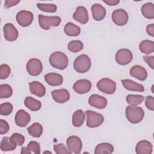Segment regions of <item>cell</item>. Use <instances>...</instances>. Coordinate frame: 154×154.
<instances>
[{
	"instance_id": "1",
	"label": "cell",
	"mask_w": 154,
	"mask_h": 154,
	"mask_svg": "<svg viewBox=\"0 0 154 154\" xmlns=\"http://www.w3.org/2000/svg\"><path fill=\"white\" fill-rule=\"evenodd\" d=\"M125 114L130 123L137 124L143 120L144 116V111L141 107L129 105L126 108Z\"/></svg>"
},
{
	"instance_id": "2",
	"label": "cell",
	"mask_w": 154,
	"mask_h": 154,
	"mask_svg": "<svg viewBox=\"0 0 154 154\" xmlns=\"http://www.w3.org/2000/svg\"><path fill=\"white\" fill-rule=\"evenodd\" d=\"M51 65L60 70H64L66 69L69 64V60L67 55L60 51H56L52 53L49 59Z\"/></svg>"
},
{
	"instance_id": "3",
	"label": "cell",
	"mask_w": 154,
	"mask_h": 154,
	"mask_svg": "<svg viewBox=\"0 0 154 154\" xmlns=\"http://www.w3.org/2000/svg\"><path fill=\"white\" fill-rule=\"evenodd\" d=\"M91 64L90 57L85 54H82L75 58L73 62V68L77 72L84 73L90 70Z\"/></svg>"
},
{
	"instance_id": "4",
	"label": "cell",
	"mask_w": 154,
	"mask_h": 154,
	"mask_svg": "<svg viewBox=\"0 0 154 154\" xmlns=\"http://www.w3.org/2000/svg\"><path fill=\"white\" fill-rule=\"evenodd\" d=\"M38 19L40 26L45 30L49 29L51 26H58L61 22V17L57 16H47L39 14Z\"/></svg>"
},
{
	"instance_id": "5",
	"label": "cell",
	"mask_w": 154,
	"mask_h": 154,
	"mask_svg": "<svg viewBox=\"0 0 154 154\" xmlns=\"http://www.w3.org/2000/svg\"><path fill=\"white\" fill-rule=\"evenodd\" d=\"M85 114L87 116L86 125L88 128H94L99 127L104 122V117L100 113L87 110L85 111Z\"/></svg>"
},
{
	"instance_id": "6",
	"label": "cell",
	"mask_w": 154,
	"mask_h": 154,
	"mask_svg": "<svg viewBox=\"0 0 154 154\" xmlns=\"http://www.w3.org/2000/svg\"><path fill=\"white\" fill-rule=\"evenodd\" d=\"M97 88L104 93L112 94L116 91V83L109 78H103L97 82Z\"/></svg>"
},
{
	"instance_id": "7",
	"label": "cell",
	"mask_w": 154,
	"mask_h": 154,
	"mask_svg": "<svg viewBox=\"0 0 154 154\" xmlns=\"http://www.w3.org/2000/svg\"><path fill=\"white\" fill-rule=\"evenodd\" d=\"M133 58L132 52L128 49H120L116 54L115 60L116 63L121 66L128 64Z\"/></svg>"
},
{
	"instance_id": "8",
	"label": "cell",
	"mask_w": 154,
	"mask_h": 154,
	"mask_svg": "<svg viewBox=\"0 0 154 154\" xmlns=\"http://www.w3.org/2000/svg\"><path fill=\"white\" fill-rule=\"evenodd\" d=\"M26 68L30 75L36 76L42 72L43 65L40 60L33 58L28 61Z\"/></svg>"
},
{
	"instance_id": "9",
	"label": "cell",
	"mask_w": 154,
	"mask_h": 154,
	"mask_svg": "<svg viewBox=\"0 0 154 154\" xmlns=\"http://www.w3.org/2000/svg\"><path fill=\"white\" fill-rule=\"evenodd\" d=\"M33 18L34 16L31 11L24 10L19 11L16 16L17 22L23 27H26L30 25L32 22Z\"/></svg>"
},
{
	"instance_id": "10",
	"label": "cell",
	"mask_w": 154,
	"mask_h": 154,
	"mask_svg": "<svg viewBox=\"0 0 154 154\" xmlns=\"http://www.w3.org/2000/svg\"><path fill=\"white\" fill-rule=\"evenodd\" d=\"M66 145L67 149L71 153L76 154L81 153L82 147V143L79 137L75 135L69 137L66 140Z\"/></svg>"
},
{
	"instance_id": "11",
	"label": "cell",
	"mask_w": 154,
	"mask_h": 154,
	"mask_svg": "<svg viewBox=\"0 0 154 154\" xmlns=\"http://www.w3.org/2000/svg\"><path fill=\"white\" fill-rule=\"evenodd\" d=\"M112 22L118 26H123L126 25L129 19V16L127 11L123 9L119 8L115 10L111 15Z\"/></svg>"
},
{
	"instance_id": "12",
	"label": "cell",
	"mask_w": 154,
	"mask_h": 154,
	"mask_svg": "<svg viewBox=\"0 0 154 154\" xmlns=\"http://www.w3.org/2000/svg\"><path fill=\"white\" fill-rule=\"evenodd\" d=\"M91 88V82L86 79H82L76 81L73 85V90L78 94H85L88 93Z\"/></svg>"
},
{
	"instance_id": "13",
	"label": "cell",
	"mask_w": 154,
	"mask_h": 154,
	"mask_svg": "<svg viewBox=\"0 0 154 154\" xmlns=\"http://www.w3.org/2000/svg\"><path fill=\"white\" fill-rule=\"evenodd\" d=\"M4 35L7 41H15L19 35V32L16 27L11 23H7L3 28Z\"/></svg>"
},
{
	"instance_id": "14",
	"label": "cell",
	"mask_w": 154,
	"mask_h": 154,
	"mask_svg": "<svg viewBox=\"0 0 154 154\" xmlns=\"http://www.w3.org/2000/svg\"><path fill=\"white\" fill-rule=\"evenodd\" d=\"M51 95L53 99L59 103H63L67 102L70 96L68 90L65 88L55 90L51 91Z\"/></svg>"
},
{
	"instance_id": "15",
	"label": "cell",
	"mask_w": 154,
	"mask_h": 154,
	"mask_svg": "<svg viewBox=\"0 0 154 154\" xmlns=\"http://www.w3.org/2000/svg\"><path fill=\"white\" fill-rule=\"evenodd\" d=\"M73 18L81 24H85L88 21V13L85 7L78 6L73 14Z\"/></svg>"
},
{
	"instance_id": "16",
	"label": "cell",
	"mask_w": 154,
	"mask_h": 154,
	"mask_svg": "<svg viewBox=\"0 0 154 154\" xmlns=\"http://www.w3.org/2000/svg\"><path fill=\"white\" fill-rule=\"evenodd\" d=\"M30 115L23 109H19L15 115L14 121L19 127H25L30 122Z\"/></svg>"
},
{
	"instance_id": "17",
	"label": "cell",
	"mask_w": 154,
	"mask_h": 154,
	"mask_svg": "<svg viewBox=\"0 0 154 154\" xmlns=\"http://www.w3.org/2000/svg\"><path fill=\"white\" fill-rule=\"evenodd\" d=\"M88 103L96 108L104 109L107 105V100L105 97L99 94H93L88 99Z\"/></svg>"
},
{
	"instance_id": "18",
	"label": "cell",
	"mask_w": 154,
	"mask_h": 154,
	"mask_svg": "<svg viewBox=\"0 0 154 154\" xmlns=\"http://www.w3.org/2000/svg\"><path fill=\"white\" fill-rule=\"evenodd\" d=\"M131 76L137 78L140 81H144L147 77V72L146 69L140 65L133 66L129 71Z\"/></svg>"
},
{
	"instance_id": "19",
	"label": "cell",
	"mask_w": 154,
	"mask_h": 154,
	"mask_svg": "<svg viewBox=\"0 0 154 154\" xmlns=\"http://www.w3.org/2000/svg\"><path fill=\"white\" fill-rule=\"evenodd\" d=\"M152 149L153 146L151 143L145 140L140 141L135 146L137 154H151Z\"/></svg>"
},
{
	"instance_id": "20",
	"label": "cell",
	"mask_w": 154,
	"mask_h": 154,
	"mask_svg": "<svg viewBox=\"0 0 154 154\" xmlns=\"http://www.w3.org/2000/svg\"><path fill=\"white\" fill-rule=\"evenodd\" d=\"M92 16L96 21L103 20L106 16V9L103 6L99 4H94L91 7Z\"/></svg>"
},
{
	"instance_id": "21",
	"label": "cell",
	"mask_w": 154,
	"mask_h": 154,
	"mask_svg": "<svg viewBox=\"0 0 154 154\" xmlns=\"http://www.w3.org/2000/svg\"><path fill=\"white\" fill-rule=\"evenodd\" d=\"M45 80L50 86H59L63 82V76L56 73H49L45 75Z\"/></svg>"
},
{
	"instance_id": "22",
	"label": "cell",
	"mask_w": 154,
	"mask_h": 154,
	"mask_svg": "<svg viewBox=\"0 0 154 154\" xmlns=\"http://www.w3.org/2000/svg\"><path fill=\"white\" fill-rule=\"evenodd\" d=\"M29 91L31 94L42 97L46 93V88L45 86L38 81H32L29 83Z\"/></svg>"
},
{
	"instance_id": "23",
	"label": "cell",
	"mask_w": 154,
	"mask_h": 154,
	"mask_svg": "<svg viewBox=\"0 0 154 154\" xmlns=\"http://www.w3.org/2000/svg\"><path fill=\"white\" fill-rule=\"evenodd\" d=\"M121 81L125 88L129 91L138 92H143L144 91V88L142 84L137 83L132 80L125 79H122Z\"/></svg>"
},
{
	"instance_id": "24",
	"label": "cell",
	"mask_w": 154,
	"mask_h": 154,
	"mask_svg": "<svg viewBox=\"0 0 154 154\" xmlns=\"http://www.w3.org/2000/svg\"><path fill=\"white\" fill-rule=\"evenodd\" d=\"M17 144L8 137H4L1 141L0 147L3 152L12 151L16 148Z\"/></svg>"
},
{
	"instance_id": "25",
	"label": "cell",
	"mask_w": 154,
	"mask_h": 154,
	"mask_svg": "<svg viewBox=\"0 0 154 154\" xmlns=\"http://www.w3.org/2000/svg\"><path fill=\"white\" fill-rule=\"evenodd\" d=\"M64 31L67 35L75 37L79 35L81 28L72 22H67L64 27Z\"/></svg>"
},
{
	"instance_id": "26",
	"label": "cell",
	"mask_w": 154,
	"mask_h": 154,
	"mask_svg": "<svg viewBox=\"0 0 154 154\" xmlns=\"http://www.w3.org/2000/svg\"><path fill=\"white\" fill-rule=\"evenodd\" d=\"M114 152V146L108 143H102L96 146L94 149L95 154H109Z\"/></svg>"
},
{
	"instance_id": "27",
	"label": "cell",
	"mask_w": 154,
	"mask_h": 154,
	"mask_svg": "<svg viewBox=\"0 0 154 154\" xmlns=\"http://www.w3.org/2000/svg\"><path fill=\"white\" fill-rule=\"evenodd\" d=\"M25 106L32 111H37L42 107V103L32 97H26L24 100Z\"/></svg>"
},
{
	"instance_id": "28",
	"label": "cell",
	"mask_w": 154,
	"mask_h": 154,
	"mask_svg": "<svg viewBox=\"0 0 154 154\" xmlns=\"http://www.w3.org/2000/svg\"><path fill=\"white\" fill-rule=\"evenodd\" d=\"M139 49L144 54H150L154 51V42L149 40H143L139 45Z\"/></svg>"
},
{
	"instance_id": "29",
	"label": "cell",
	"mask_w": 154,
	"mask_h": 154,
	"mask_svg": "<svg viewBox=\"0 0 154 154\" xmlns=\"http://www.w3.org/2000/svg\"><path fill=\"white\" fill-rule=\"evenodd\" d=\"M85 120V114L82 109H78L72 116V124L75 127L81 126Z\"/></svg>"
},
{
	"instance_id": "30",
	"label": "cell",
	"mask_w": 154,
	"mask_h": 154,
	"mask_svg": "<svg viewBox=\"0 0 154 154\" xmlns=\"http://www.w3.org/2000/svg\"><path fill=\"white\" fill-rule=\"evenodd\" d=\"M143 16L149 19L154 18V5L152 2H147L143 4L141 8Z\"/></svg>"
},
{
	"instance_id": "31",
	"label": "cell",
	"mask_w": 154,
	"mask_h": 154,
	"mask_svg": "<svg viewBox=\"0 0 154 154\" xmlns=\"http://www.w3.org/2000/svg\"><path fill=\"white\" fill-rule=\"evenodd\" d=\"M28 132L30 135L35 138L40 137L43 133L42 126L37 122L34 123L30 126L27 128Z\"/></svg>"
},
{
	"instance_id": "32",
	"label": "cell",
	"mask_w": 154,
	"mask_h": 154,
	"mask_svg": "<svg viewBox=\"0 0 154 154\" xmlns=\"http://www.w3.org/2000/svg\"><path fill=\"white\" fill-rule=\"evenodd\" d=\"M144 96L138 94H128L126 97L127 103L131 106H137L144 100Z\"/></svg>"
},
{
	"instance_id": "33",
	"label": "cell",
	"mask_w": 154,
	"mask_h": 154,
	"mask_svg": "<svg viewBox=\"0 0 154 154\" xmlns=\"http://www.w3.org/2000/svg\"><path fill=\"white\" fill-rule=\"evenodd\" d=\"M13 94V89L11 87L7 84L0 85V98H8Z\"/></svg>"
},
{
	"instance_id": "34",
	"label": "cell",
	"mask_w": 154,
	"mask_h": 154,
	"mask_svg": "<svg viewBox=\"0 0 154 154\" xmlns=\"http://www.w3.org/2000/svg\"><path fill=\"white\" fill-rule=\"evenodd\" d=\"M84 47L83 43L81 40L70 41L67 45L68 49L72 52H78L81 51Z\"/></svg>"
},
{
	"instance_id": "35",
	"label": "cell",
	"mask_w": 154,
	"mask_h": 154,
	"mask_svg": "<svg viewBox=\"0 0 154 154\" xmlns=\"http://www.w3.org/2000/svg\"><path fill=\"white\" fill-rule=\"evenodd\" d=\"M37 8L41 11H43L48 13H54L57 11V7L54 4H37Z\"/></svg>"
},
{
	"instance_id": "36",
	"label": "cell",
	"mask_w": 154,
	"mask_h": 154,
	"mask_svg": "<svg viewBox=\"0 0 154 154\" xmlns=\"http://www.w3.org/2000/svg\"><path fill=\"white\" fill-rule=\"evenodd\" d=\"M13 105L10 102L2 103L0 105V114L2 116L10 115L13 111Z\"/></svg>"
},
{
	"instance_id": "37",
	"label": "cell",
	"mask_w": 154,
	"mask_h": 154,
	"mask_svg": "<svg viewBox=\"0 0 154 154\" xmlns=\"http://www.w3.org/2000/svg\"><path fill=\"white\" fill-rule=\"evenodd\" d=\"M11 72V69L8 64H2L0 66V78L1 79H7Z\"/></svg>"
},
{
	"instance_id": "38",
	"label": "cell",
	"mask_w": 154,
	"mask_h": 154,
	"mask_svg": "<svg viewBox=\"0 0 154 154\" xmlns=\"http://www.w3.org/2000/svg\"><path fill=\"white\" fill-rule=\"evenodd\" d=\"M54 151L57 154H70L71 152L66 147L64 144L60 143L54 145Z\"/></svg>"
},
{
	"instance_id": "39",
	"label": "cell",
	"mask_w": 154,
	"mask_h": 154,
	"mask_svg": "<svg viewBox=\"0 0 154 154\" xmlns=\"http://www.w3.org/2000/svg\"><path fill=\"white\" fill-rule=\"evenodd\" d=\"M27 147L30 150L31 152H33L35 154H40L41 153L40 144L35 141H31L28 144Z\"/></svg>"
},
{
	"instance_id": "40",
	"label": "cell",
	"mask_w": 154,
	"mask_h": 154,
	"mask_svg": "<svg viewBox=\"0 0 154 154\" xmlns=\"http://www.w3.org/2000/svg\"><path fill=\"white\" fill-rule=\"evenodd\" d=\"M10 138L19 146H22L25 142L24 136L19 133H13Z\"/></svg>"
},
{
	"instance_id": "41",
	"label": "cell",
	"mask_w": 154,
	"mask_h": 154,
	"mask_svg": "<svg viewBox=\"0 0 154 154\" xmlns=\"http://www.w3.org/2000/svg\"><path fill=\"white\" fill-rule=\"evenodd\" d=\"M10 129V126L7 122L3 119L0 120V134L1 135L7 134Z\"/></svg>"
},
{
	"instance_id": "42",
	"label": "cell",
	"mask_w": 154,
	"mask_h": 154,
	"mask_svg": "<svg viewBox=\"0 0 154 154\" xmlns=\"http://www.w3.org/2000/svg\"><path fill=\"white\" fill-rule=\"evenodd\" d=\"M145 105L147 109L150 111L154 110V97L152 96H148L146 97Z\"/></svg>"
},
{
	"instance_id": "43",
	"label": "cell",
	"mask_w": 154,
	"mask_h": 154,
	"mask_svg": "<svg viewBox=\"0 0 154 154\" xmlns=\"http://www.w3.org/2000/svg\"><path fill=\"white\" fill-rule=\"evenodd\" d=\"M144 61L150 66L152 69H154V56H143V57Z\"/></svg>"
},
{
	"instance_id": "44",
	"label": "cell",
	"mask_w": 154,
	"mask_h": 154,
	"mask_svg": "<svg viewBox=\"0 0 154 154\" xmlns=\"http://www.w3.org/2000/svg\"><path fill=\"white\" fill-rule=\"evenodd\" d=\"M19 2H20V0H6L5 1L4 7L6 8H8L17 5Z\"/></svg>"
},
{
	"instance_id": "45",
	"label": "cell",
	"mask_w": 154,
	"mask_h": 154,
	"mask_svg": "<svg viewBox=\"0 0 154 154\" xmlns=\"http://www.w3.org/2000/svg\"><path fill=\"white\" fill-rule=\"evenodd\" d=\"M146 32L149 35L152 37H154V24L153 23L149 24L147 26Z\"/></svg>"
},
{
	"instance_id": "46",
	"label": "cell",
	"mask_w": 154,
	"mask_h": 154,
	"mask_svg": "<svg viewBox=\"0 0 154 154\" xmlns=\"http://www.w3.org/2000/svg\"><path fill=\"white\" fill-rule=\"evenodd\" d=\"M103 2L108 5L114 6L117 5L119 3L120 1L119 0H103Z\"/></svg>"
},
{
	"instance_id": "47",
	"label": "cell",
	"mask_w": 154,
	"mask_h": 154,
	"mask_svg": "<svg viewBox=\"0 0 154 154\" xmlns=\"http://www.w3.org/2000/svg\"><path fill=\"white\" fill-rule=\"evenodd\" d=\"M21 154H31V152L27 147H22L21 148Z\"/></svg>"
},
{
	"instance_id": "48",
	"label": "cell",
	"mask_w": 154,
	"mask_h": 154,
	"mask_svg": "<svg viewBox=\"0 0 154 154\" xmlns=\"http://www.w3.org/2000/svg\"><path fill=\"white\" fill-rule=\"evenodd\" d=\"M153 85H152V92L153 93H154V91H153Z\"/></svg>"
},
{
	"instance_id": "49",
	"label": "cell",
	"mask_w": 154,
	"mask_h": 154,
	"mask_svg": "<svg viewBox=\"0 0 154 154\" xmlns=\"http://www.w3.org/2000/svg\"><path fill=\"white\" fill-rule=\"evenodd\" d=\"M43 153H51V152H49V151H45V152H44Z\"/></svg>"
}]
</instances>
